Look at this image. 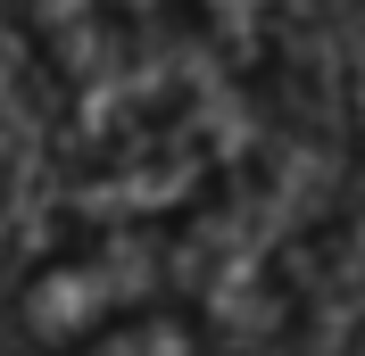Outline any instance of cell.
<instances>
[{"label": "cell", "instance_id": "1", "mask_svg": "<svg viewBox=\"0 0 365 356\" xmlns=\"http://www.w3.org/2000/svg\"><path fill=\"white\" fill-rule=\"evenodd\" d=\"M150 323H182V241L150 199L67 182L0 257V356H100Z\"/></svg>", "mask_w": 365, "mask_h": 356}]
</instances>
